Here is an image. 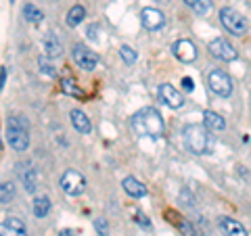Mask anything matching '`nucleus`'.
Wrapping results in <instances>:
<instances>
[{
  "mask_svg": "<svg viewBox=\"0 0 251 236\" xmlns=\"http://www.w3.org/2000/svg\"><path fill=\"white\" fill-rule=\"evenodd\" d=\"M184 2H186L188 6H191V9H193V6H195V4H197V2H199V0H184Z\"/></svg>",
  "mask_w": 251,
  "mask_h": 236,
  "instance_id": "72a5a7b5",
  "label": "nucleus"
},
{
  "mask_svg": "<svg viewBox=\"0 0 251 236\" xmlns=\"http://www.w3.org/2000/svg\"><path fill=\"white\" fill-rule=\"evenodd\" d=\"M140 19H143V25L149 29V31H157L163 27V23H166V17H163V13L159 9H151V6H147V9L140 11Z\"/></svg>",
  "mask_w": 251,
  "mask_h": 236,
  "instance_id": "9d476101",
  "label": "nucleus"
},
{
  "mask_svg": "<svg viewBox=\"0 0 251 236\" xmlns=\"http://www.w3.org/2000/svg\"><path fill=\"white\" fill-rule=\"evenodd\" d=\"M207 50L211 52V57H216L218 61H234L239 57L237 48L226 40V38H216L207 44Z\"/></svg>",
  "mask_w": 251,
  "mask_h": 236,
  "instance_id": "6e6552de",
  "label": "nucleus"
},
{
  "mask_svg": "<svg viewBox=\"0 0 251 236\" xmlns=\"http://www.w3.org/2000/svg\"><path fill=\"white\" fill-rule=\"evenodd\" d=\"M21 182L25 186L27 192H36L38 188V171L31 167V165H25V169L21 171Z\"/></svg>",
  "mask_w": 251,
  "mask_h": 236,
  "instance_id": "f3484780",
  "label": "nucleus"
},
{
  "mask_svg": "<svg viewBox=\"0 0 251 236\" xmlns=\"http://www.w3.org/2000/svg\"><path fill=\"white\" fill-rule=\"evenodd\" d=\"M203 119H205V128L214 130V132H222L226 128V121L222 115H218L216 111H205L203 113Z\"/></svg>",
  "mask_w": 251,
  "mask_h": 236,
  "instance_id": "a211bd4d",
  "label": "nucleus"
},
{
  "mask_svg": "<svg viewBox=\"0 0 251 236\" xmlns=\"http://www.w3.org/2000/svg\"><path fill=\"white\" fill-rule=\"evenodd\" d=\"M59 236H77V234H75L74 230H61V232H59Z\"/></svg>",
  "mask_w": 251,
  "mask_h": 236,
  "instance_id": "473e14b6",
  "label": "nucleus"
},
{
  "mask_svg": "<svg viewBox=\"0 0 251 236\" xmlns=\"http://www.w3.org/2000/svg\"><path fill=\"white\" fill-rule=\"evenodd\" d=\"M69 117H72V125L77 130V132H82V134H88L92 130V123L88 119V115H86L84 111H80V109H74L72 113H69Z\"/></svg>",
  "mask_w": 251,
  "mask_h": 236,
  "instance_id": "dca6fc26",
  "label": "nucleus"
},
{
  "mask_svg": "<svg viewBox=\"0 0 251 236\" xmlns=\"http://www.w3.org/2000/svg\"><path fill=\"white\" fill-rule=\"evenodd\" d=\"M72 57L75 61V65L84 69V71H92V69H97L99 65V57H97V52H92L88 46H84V44H75L74 48H72Z\"/></svg>",
  "mask_w": 251,
  "mask_h": 236,
  "instance_id": "0eeeda50",
  "label": "nucleus"
},
{
  "mask_svg": "<svg viewBox=\"0 0 251 236\" xmlns=\"http://www.w3.org/2000/svg\"><path fill=\"white\" fill-rule=\"evenodd\" d=\"M6 140L17 153L27 151L29 146V134H27V121L19 115L9 117L6 121Z\"/></svg>",
  "mask_w": 251,
  "mask_h": 236,
  "instance_id": "7ed1b4c3",
  "label": "nucleus"
},
{
  "mask_svg": "<svg viewBox=\"0 0 251 236\" xmlns=\"http://www.w3.org/2000/svg\"><path fill=\"white\" fill-rule=\"evenodd\" d=\"M44 52H46L49 59H57L63 54V44L52 31H49V34L44 36Z\"/></svg>",
  "mask_w": 251,
  "mask_h": 236,
  "instance_id": "ddd939ff",
  "label": "nucleus"
},
{
  "mask_svg": "<svg viewBox=\"0 0 251 236\" xmlns=\"http://www.w3.org/2000/svg\"><path fill=\"white\" fill-rule=\"evenodd\" d=\"M61 90L65 94H72V96H82V90L77 88V84L74 77H63L61 80Z\"/></svg>",
  "mask_w": 251,
  "mask_h": 236,
  "instance_id": "4be33fe9",
  "label": "nucleus"
},
{
  "mask_svg": "<svg viewBox=\"0 0 251 236\" xmlns=\"http://www.w3.org/2000/svg\"><path fill=\"white\" fill-rule=\"evenodd\" d=\"M94 230H97L100 236H109V224H107V219L105 217L94 219Z\"/></svg>",
  "mask_w": 251,
  "mask_h": 236,
  "instance_id": "bb28decb",
  "label": "nucleus"
},
{
  "mask_svg": "<svg viewBox=\"0 0 251 236\" xmlns=\"http://www.w3.org/2000/svg\"><path fill=\"white\" fill-rule=\"evenodd\" d=\"M220 228L226 236H247V230L243 228V224L232 217H220Z\"/></svg>",
  "mask_w": 251,
  "mask_h": 236,
  "instance_id": "4468645a",
  "label": "nucleus"
},
{
  "mask_svg": "<svg viewBox=\"0 0 251 236\" xmlns=\"http://www.w3.org/2000/svg\"><path fill=\"white\" fill-rule=\"evenodd\" d=\"M172 50H174L176 59L182 61V63H193L195 59H197V46H195L191 40H178V42H174Z\"/></svg>",
  "mask_w": 251,
  "mask_h": 236,
  "instance_id": "9b49d317",
  "label": "nucleus"
},
{
  "mask_svg": "<svg viewBox=\"0 0 251 236\" xmlns=\"http://www.w3.org/2000/svg\"><path fill=\"white\" fill-rule=\"evenodd\" d=\"M38 65H40V71H42V73L50 75V77L57 75V71H54V67H52V63L49 61V57H46V54H44V57L38 59Z\"/></svg>",
  "mask_w": 251,
  "mask_h": 236,
  "instance_id": "393cba45",
  "label": "nucleus"
},
{
  "mask_svg": "<svg viewBox=\"0 0 251 236\" xmlns=\"http://www.w3.org/2000/svg\"><path fill=\"white\" fill-rule=\"evenodd\" d=\"M193 11L197 15H207L211 11V0H199V2L193 6Z\"/></svg>",
  "mask_w": 251,
  "mask_h": 236,
  "instance_id": "cd10ccee",
  "label": "nucleus"
},
{
  "mask_svg": "<svg viewBox=\"0 0 251 236\" xmlns=\"http://www.w3.org/2000/svg\"><path fill=\"white\" fill-rule=\"evenodd\" d=\"M182 138H184V144L191 153L207 155V151H209V132H207L205 125H199V123L184 125Z\"/></svg>",
  "mask_w": 251,
  "mask_h": 236,
  "instance_id": "f03ea898",
  "label": "nucleus"
},
{
  "mask_svg": "<svg viewBox=\"0 0 251 236\" xmlns=\"http://www.w3.org/2000/svg\"><path fill=\"white\" fill-rule=\"evenodd\" d=\"M23 17H25L29 23H40L44 19V15L36 4H25L23 6Z\"/></svg>",
  "mask_w": 251,
  "mask_h": 236,
  "instance_id": "412c9836",
  "label": "nucleus"
},
{
  "mask_svg": "<svg viewBox=\"0 0 251 236\" xmlns=\"http://www.w3.org/2000/svg\"><path fill=\"white\" fill-rule=\"evenodd\" d=\"M84 17H86L84 6L82 4H75V6H72V9L67 11V25H72V27L80 25V23L84 21Z\"/></svg>",
  "mask_w": 251,
  "mask_h": 236,
  "instance_id": "aec40b11",
  "label": "nucleus"
},
{
  "mask_svg": "<svg viewBox=\"0 0 251 236\" xmlns=\"http://www.w3.org/2000/svg\"><path fill=\"white\" fill-rule=\"evenodd\" d=\"M132 128L140 136H151V138H159L166 132V123H163L161 113L153 107H145L132 115Z\"/></svg>",
  "mask_w": 251,
  "mask_h": 236,
  "instance_id": "f257e3e1",
  "label": "nucleus"
},
{
  "mask_svg": "<svg viewBox=\"0 0 251 236\" xmlns=\"http://www.w3.org/2000/svg\"><path fill=\"white\" fill-rule=\"evenodd\" d=\"M157 94H159V100L161 103H166L168 107L172 109H180L184 105V96L180 94L172 84H161L159 90H157Z\"/></svg>",
  "mask_w": 251,
  "mask_h": 236,
  "instance_id": "1a4fd4ad",
  "label": "nucleus"
},
{
  "mask_svg": "<svg viewBox=\"0 0 251 236\" xmlns=\"http://www.w3.org/2000/svg\"><path fill=\"white\" fill-rule=\"evenodd\" d=\"M31 209H34L36 217H46L50 213V199L49 196H36L34 203H31Z\"/></svg>",
  "mask_w": 251,
  "mask_h": 236,
  "instance_id": "6ab92c4d",
  "label": "nucleus"
},
{
  "mask_svg": "<svg viewBox=\"0 0 251 236\" xmlns=\"http://www.w3.org/2000/svg\"><path fill=\"white\" fill-rule=\"evenodd\" d=\"M120 57L124 59V63H128V65H132V63H136V59H138V54H136V50L134 48H130V46H122L120 48Z\"/></svg>",
  "mask_w": 251,
  "mask_h": 236,
  "instance_id": "b1692460",
  "label": "nucleus"
},
{
  "mask_svg": "<svg viewBox=\"0 0 251 236\" xmlns=\"http://www.w3.org/2000/svg\"><path fill=\"white\" fill-rule=\"evenodd\" d=\"M178 230L182 232V236H197V232H195V228L191 222H186V219L180 217V222H178Z\"/></svg>",
  "mask_w": 251,
  "mask_h": 236,
  "instance_id": "a878e982",
  "label": "nucleus"
},
{
  "mask_svg": "<svg viewBox=\"0 0 251 236\" xmlns=\"http://www.w3.org/2000/svg\"><path fill=\"white\" fill-rule=\"evenodd\" d=\"M220 23L226 27V31H230L232 36H245L247 31V21L243 19V15L239 11L230 9V6H224L220 11Z\"/></svg>",
  "mask_w": 251,
  "mask_h": 236,
  "instance_id": "20e7f679",
  "label": "nucleus"
},
{
  "mask_svg": "<svg viewBox=\"0 0 251 236\" xmlns=\"http://www.w3.org/2000/svg\"><path fill=\"white\" fill-rule=\"evenodd\" d=\"M182 88H184V90H188V92H191V90L195 88V82L191 80V77H182Z\"/></svg>",
  "mask_w": 251,
  "mask_h": 236,
  "instance_id": "c85d7f7f",
  "label": "nucleus"
},
{
  "mask_svg": "<svg viewBox=\"0 0 251 236\" xmlns=\"http://www.w3.org/2000/svg\"><path fill=\"white\" fill-rule=\"evenodd\" d=\"M136 222H138V224H143V226H147V228H149V219H147L145 215H136Z\"/></svg>",
  "mask_w": 251,
  "mask_h": 236,
  "instance_id": "c756f323",
  "label": "nucleus"
},
{
  "mask_svg": "<svg viewBox=\"0 0 251 236\" xmlns=\"http://www.w3.org/2000/svg\"><path fill=\"white\" fill-rule=\"evenodd\" d=\"M122 186H124V190L130 196H134V199H140V196L147 194V186L143 182H138L136 178H132V176H126L122 180Z\"/></svg>",
  "mask_w": 251,
  "mask_h": 236,
  "instance_id": "2eb2a0df",
  "label": "nucleus"
},
{
  "mask_svg": "<svg viewBox=\"0 0 251 236\" xmlns=\"http://www.w3.org/2000/svg\"><path fill=\"white\" fill-rule=\"evenodd\" d=\"M0 73H2V75H0V84H6V67H2V69H0Z\"/></svg>",
  "mask_w": 251,
  "mask_h": 236,
  "instance_id": "7c9ffc66",
  "label": "nucleus"
},
{
  "mask_svg": "<svg viewBox=\"0 0 251 236\" xmlns=\"http://www.w3.org/2000/svg\"><path fill=\"white\" fill-rule=\"evenodd\" d=\"M207 86H209L211 92L218 94V96H230L232 94V80H230L228 73L222 71V69H214V71H209Z\"/></svg>",
  "mask_w": 251,
  "mask_h": 236,
  "instance_id": "39448f33",
  "label": "nucleus"
},
{
  "mask_svg": "<svg viewBox=\"0 0 251 236\" xmlns=\"http://www.w3.org/2000/svg\"><path fill=\"white\" fill-rule=\"evenodd\" d=\"M94 34H97V27H88V38L90 40H97V36Z\"/></svg>",
  "mask_w": 251,
  "mask_h": 236,
  "instance_id": "2f4dec72",
  "label": "nucleus"
},
{
  "mask_svg": "<svg viewBox=\"0 0 251 236\" xmlns=\"http://www.w3.org/2000/svg\"><path fill=\"white\" fill-rule=\"evenodd\" d=\"M13 196H15V186L11 182H2V186H0V203L9 205L13 201Z\"/></svg>",
  "mask_w": 251,
  "mask_h": 236,
  "instance_id": "5701e85b",
  "label": "nucleus"
},
{
  "mask_svg": "<svg viewBox=\"0 0 251 236\" xmlns=\"http://www.w3.org/2000/svg\"><path fill=\"white\" fill-rule=\"evenodd\" d=\"M0 236H27V228L19 217H4L0 224Z\"/></svg>",
  "mask_w": 251,
  "mask_h": 236,
  "instance_id": "f8f14e48",
  "label": "nucleus"
},
{
  "mask_svg": "<svg viewBox=\"0 0 251 236\" xmlns=\"http://www.w3.org/2000/svg\"><path fill=\"white\" fill-rule=\"evenodd\" d=\"M61 188L67 196H80L86 190V180L80 171L75 169H67L65 174L61 176Z\"/></svg>",
  "mask_w": 251,
  "mask_h": 236,
  "instance_id": "423d86ee",
  "label": "nucleus"
}]
</instances>
